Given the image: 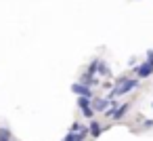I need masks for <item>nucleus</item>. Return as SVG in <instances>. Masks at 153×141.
Returning <instances> with one entry per match:
<instances>
[{
	"label": "nucleus",
	"mask_w": 153,
	"mask_h": 141,
	"mask_svg": "<svg viewBox=\"0 0 153 141\" xmlns=\"http://www.w3.org/2000/svg\"><path fill=\"white\" fill-rule=\"evenodd\" d=\"M136 86H138V80H136V78H128V80H124V82L115 84V86H113V91H111V95H109L107 99H113V97H122V95H126V93L134 91Z\"/></svg>",
	"instance_id": "f257e3e1"
},
{
	"label": "nucleus",
	"mask_w": 153,
	"mask_h": 141,
	"mask_svg": "<svg viewBox=\"0 0 153 141\" xmlns=\"http://www.w3.org/2000/svg\"><path fill=\"white\" fill-rule=\"evenodd\" d=\"M134 74H136V80H145V78H149V76L153 74V63H149V61L138 63V65L134 68Z\"/></svg>",
	"instance_id": "f03ea898"
},
{
	"label": "nucleus",
	"mask_w": 153,
	"mask_h": 141,
	"mask_svg": "<svg viewBox=\"0 0 153 141\" xmlns=\"http://www.w3.org/2000/svg\"><path fill=\"white\" fill-rule=\"evenodd\" d=\"M109 105H111V99H107V97H92V110L94 112H107L109 110Z\"/></svg>",
	"instance_id": "7ed1b4c3"
},
{
	"label": "nucleus",
	"mask_w": 153,
	"mask_h": 141,
	"mask_svg": "<svg viewBox=\"0 0 153 141\" xmlns=\"http://www.w3.org/2000/svg\"><path fill=\"white\" fill-rule=\"evenodd\" d=\"M71 91H74L78 97H88V99H92V91H90V86H86V84L76 82V84H71Z\"/></svg>",
	"instance_id": "20e7f679"
},
{
	"label": "nucleus",
	"mask_w": 153,
	"mask_h": 141,
	"mask_svg": "<svg viewBox=\"0 0 153 141\" xmlns=\"http://www.w3.org/2000/svg\"><path fill=\"white\" fill-rule=\"evenodd\" d=\"M86 128H88V135H92V137H99V135L103 133V124H101L99 120H90V124H88Z\"/></svg>",
	"instance_id": "39448f33"
},
{
	"label": "nucleus",
	"mask_w": 153,
	"mask_h": 141,
	"mask_svg": "<svg viewBox=\"0 0 153 141\" xmlns=\"http://www.w3.org/2000/svg\"><path fill=\"white\" fill-rule=\"evenodd\" d=\"M97 72H99L101 76H105V78H111V68H109L103 59H97Z\"/></svg>",
	"instance_id": "423d86ee"
},
{
	"label": "nucleus",
	"mask_w": 153,
	"mask_h": 141,
	"mask_svg": "<svg viewBox=\"0 0 153 141\" xmlns=\"http://www.w3.org/2000/svg\"><path fill=\"white\" fill-rule=\"evenodd\" d=\"M86 135H88V128L82 130V133H67V135L63 137V141H84Z\"/></svg>",
	"instance_id": "0eeeda50"
},
{
	"label": "nucleus",
	"mask_w": 153,
	"mask_h": 141,
	"mask_svg": "<svg viewBox=\"0 0 153 141\" xmlns=\"http://www.w3.org/2000/svg\"><path fill=\"white\" fill-rule=\"evenodd\" d=\"M128 110H130V103H122V105H117V110L113 112V118H115V120L124 118V116L128 114Z\"/></svg>",
	"instance_id": "6e6552de"
},
{
	"label": "nucleus",
	"mask_w": 153,
	"mask_h": 141,
	"mask_svg": "<svg viewBox=\"0 0 153 141\" xmlns=\"http://www.w3.org/2000/svg\"><path fill=\"white\" fill-rule=\"evenodd\" d=\"M0 141H13V139H11V130H9V128H0Z\"/></svg>",
	"instance_id": "1a4fd4ad"
},
{
	"label": "nucleus",
	"mask_w": 153,
	"mask_h": 141,
	"mask_svg": "<svg viewBox=\"0 0 153 141\" xmlns=\"http://www.w3.org/2000/svg\"><path fill=\"white\" fill-rule=\"evenodd\" d=\"M147 61L153 63V51H147Z\"/></svg>",
	"instance_id": "9d476101"
}]
</instances>
